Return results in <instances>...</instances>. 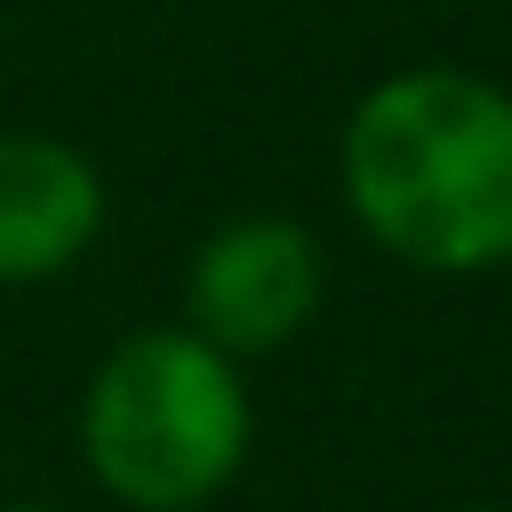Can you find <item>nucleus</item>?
<instances>
[{
    "mask_svg": "<svg viewBox=\"0 0 512 512\" xmlns=\"http://www.w3.org/2000/svg\"><path fill=\"white\" fill-rule=\"evenodd\" d=\"M8 512H56V504H8Z\"/></svg>",
    "mask_w": 512,
    "mask_h": 512,
    "instance_id": "obj_5",
    "label": "nucleus"
},
{
    "mask_svg": "<svg viewBox=\"0 0 512 512\" xmlns=\"http://www.w3.org/2000/svg\"><path fill=\"white\" fill-rule=\"evenodd\" d=\"M360 232L440 280L512 264V88L464 64L376 80L336 144Z\"/></svg>",
    "mask_w": 512,
    "mask_h": 512,
    "instance_id": "obj_1",
    "label": "nucleus"
},
{
    "mask_svg": "<svg viewBox=\"0 0 512 512\" xmlns=\"http://www.w3.org/2000/svg\"><path fill=\"white\" fill-rule=\"evenodd\" d=\"M464 512H496V504H464Z\"/></svg>",
    "mask_w": 512,
    "mask_h": 512,
    "instance_id": "obj_6",
    "label": "nucleus"
},
{
    "mask_svg": "<svg viewBox=\"0 0 512 512\" xmlns=\"http://www.w3.org/2000/svg\"><path fill=\"white\" fill-rule=\"evenodd\" d=\"M96 232H104V176L88 168V152L40 128H8L0 136V288L72 272Z\"/></svg>",
    "mask_w": 512,
    "mask_h": 512,
    "instance_id": "obj_4",
    "label": "nucleus"
},
{
    "mask_svg": "<svg viewBox=\"0 0 512 512\" xmlns=\"http://www.w3.org/2000/svg\"><path fill=\"white\" fill-rule=\"evenodd\" d=\"M256 400L192 328L120 336L80 392V456L128 512H200L248 464Z\"/></svg>",
    "mask_w": 512,
    "mask_h": 512,
    "instance_id": "obj_2",
    "label": "nucleus"
},
{
    "mask_svg": "<svg viewBox=\"0 0 512 512\" xmlns=\"http://www.w3.org/2000/svg\"><path fill=\"white\" fill-rule=\"evenodd\" d=\"M320 312V240L296 216H232L184 264V328L240 352H280Z\"/></svg>",
    "mask_w": 512,
    "mask_h": 512,
    "instance_id": "obj_3",
    "label": "nucleus"
}]
</instances>
